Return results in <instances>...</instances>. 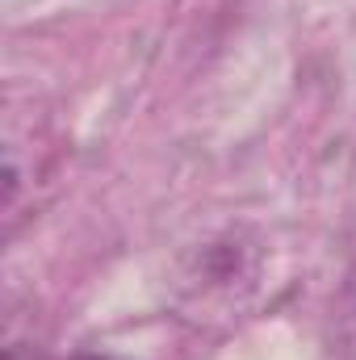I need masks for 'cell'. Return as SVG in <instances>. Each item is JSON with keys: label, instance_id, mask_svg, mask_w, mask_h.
I'll use <instances>...</instances> for the list:
<instances>
[{"label": "cell", "instance_id": "6da1fadb", "mask_svg": "<svg viewBox=\"0 0 356 360\" xmlns=\"http://www.w3.org/2000/svg\"><path fill=\"white\" fill-rule=\"evenodd\" d=\"M4 360H34V356H30L25 348H8V356H4Z\"/></svg>", "mask_w": 356, "mask_h": 360}, {"label": "cell", "instance_id": "7a4b0ae2", "mask_svg": "<svg viewBox=\"0 0 356 360\" xmlns=\"http://www.w3.org/2000/svg\"><path fill=\"white\" fill-rule=\"evenodd\" d=\"M72 360H113V356H72Z\"/></svg>", "mask_w": 356, "mask_h": 360}]
</instances>
